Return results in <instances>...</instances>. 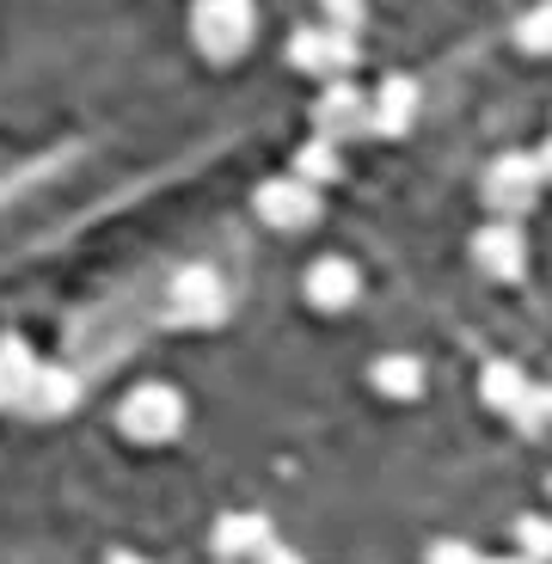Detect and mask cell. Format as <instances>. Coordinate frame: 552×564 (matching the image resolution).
I'll list each match as a JSON object with an SVG mask.
<instances>
[{"instance_id":"obj_1","label":"cell","mask_w":552,"mask_h":564,"mask_svg":"<svg viewBox=\"0 0 552 564\" xmlns=\"http://www.w3.org/2000/svg\"><path fill=\"white\" fill-rule=\"evenodd\" d=\"M252 31H258L252 0H197L191 7V37L209 62H234L252 43Z\"/></svg>"},{"instance_id":"obj_2","label":"cell","mask_w":552,"mask_h":564,"mask_svg":"<svg viewBox=\"0 0 552 564\" xmlns=\"http://www.w3.org/2000/svg\"><path fill=\"white\" fill-rule=\"evenodd\" d=\"M117 430H123L129 442H172L184 430V399L160 381L136 387V393L117 405Z\"/></svg>"},{"instance_id":"obj_3","label":"cell","mask_w":552,"mask_h":564,"mask_svg":"<svg viewBox=\"0 0 552 564\" xmlns=\"http://www.w3.org/2000/svg\"><path fill=\"white\" fill-rule=\"evenodd\" d=\"M540 166H534V154H504V160H491L485 166V184H479V197L497 209V221H522L528 209L540 203Z\"/></svg>"},{"instance_id":"obj_4","label":"cell","mask_w":552,"mask_h":564,"mask_svg":"<svg viewBox=\"0 0 552 564\" xmlns=\"http://www.w3.org/2000/svg\"><path fill=\"white\" fill-rule=\"evenodd\" d=\"M166 319L172 325H221L227 319V282L209 264H184L166 289Z\"/></svg>"},{"instance_id":"obj_5","label":"cell","mask_w":552,"mask_h":564,"mask_svg":"<svg viewBox=\"0 0 552 564\" xmlns=\"http://www.w3.org/2000/svg\"><path fill=\"white\" fill-rule=\"evenodd\" d=\"M356 37H344V31H295L289 37V62H295L301 74H320V80H344V74L356 68Z\"/></svg>"},{"instance_id":"obj_6","label":"cell","mask_w":552,"mask_h":564,"mask_svg":"<svg viewBox=\"0 0 552 564\" xmlns=\"http://www.w3.org/2000/svg\"><path fill=\"white\" fill-rule=\"evenodd\" d=\"M473 264L485 270L491 282H522L528 276V240L516 221H491L473 234Z\"/></svg>"},{"instance_id":"obj_7","label":"cell","mask_w":552,"mask_h":564,"mask_svg":"<svg viewBox=\"0 0 552 564\" xmlns=\"http://www.w3.org/2000/svg\"><path fill=\"white\" fill-rule=\"evenodd\" d=\"M258 215H264L270 227H283V234H301V227L320 221V184H307V178H270L264 191H258Z\"/></svg>"},{"instance_id":"obj_8","label":"cell","mask_w":552,"mask_h":564,"mask_svg":"<svg viewBox=\"0 0 552 564\" xmlns=\"http://www.w3.org/2000/svg\"><path fill=\"white\" fill-rule=\"evenodd\" d=\"M313 135L326 141H356L368 135V93H356L350 80H332L313 105Z\"/></svg>"},{"instance_id":"obj_9","label":"cell","mask_w":552,"mask_h":564,"mask_svg":"<svg viewBox=\"0 0 552 564\" xmlns=\"http://www.w3.org/2000/svg\"><path fill=\"white\" fill-rule=\"evenodd\" d=\"M301 289H307V301L320 313H344L356 295H362V276H356L350 258H313L307 276H301Z\"/></svg>"},{"instance_id":"obj_10","label":"cell","mask_w":552,"mask_h":564,"mask_svg":"<svg viewBox=\"0 0 552 564\" xmlns=\"http://www.w3.org/2000/svg\"><path fill=\"white\" fill-rule=\"evenodd\" d=\"M74 405H80V375H74V368H31L25 399H19L25 417H62V411H74Z\"/></svg>"},{"instance_id":"obj_11","label":"cell","mask_w":552,"mask_h":564,"mask_svg":"<svg viewBox=\"0 0 552 564\" xmlns=\"http://www.w3.org/2000/svg\"><path fill=\"white\" fill-rule=\"evenodd\" d=\"M418 123V86L405 74H387L381 93L368 99V129H381V135H405Z\"/></svg>"},{"instance_id":"obj_12","label":"cell","mask_w":552,"mask_h":564,"mask_svg":"<svg viewBox=\"0 0 552 564\" xmlns=\"http://www.w3.org/2000/svg\"><path fill=\"white\" fill-rule=\"evenodd\" d=\"M209 546H215V558H258L270 546V522L264 516H221Z\"/></svg>"},{"instance_id":"obj_13","label":"cell","mask_w":552,"mask_h":564,"mask_svg":"<svg viewBox=\"0 0 552 564\" xmlns=\"http://www.w3.org/2000/svg\"><path fill=\"white\" fill-rule=\"evenodd\" d=\"M479 393H485V405H491V411H504V417H510V411H516V399L528 393V375H522L516 362H485Z\"/></svg>"},{"instance_id":"obj_14","label":"cell","mask_w":552,"mask_h":564,"mask_svg":"<svg viewBox=\"0 0 552 564\" xmlns=\"http://www.w3.org/2000/svg\"><path fill=\"white\" fill-rule=\"evenodd\" d=\"M375 387H381L387 399H418L424 393V362H418V356H381V362H375Z\"/></svg>"},{"instance_id":"obj_15","label":"cell","mask_w":552,"mask_h":564,"mask_svg":"<svg viewBox=\"0 0 552 564\" xmlns=\"http://www.w3.org/2000/svg\"><path fill=\"white\" fill-rule=\"evenodd\" d=\"M31 368H37V362H31L25 344H13V338L0 344V405H19V399H25Z\"/></svg>"},{"instance_id":"obj_16","label":"cell","mask_w":552,"mask_h":564,"mask_svg":"<svg viewBox=\"0 0 552 564\" xmlns=\"http://www.w3.org/2000/svg\"><path fill=\"white\" fill-rule=\"evenodd\" d=\"M338 172H344L338 141H326V135H313L307 148H301V160H295V178H307V184H332Z\"/></svg>"},{"instance_id":"obj_17","label":"cell","mask_w":552,"mask_h":564,"mask_svg":"<svg viewBox=\"0 0 552 564\" xmlns=\"http://www.w3.org/2000/svg\"><path fill=\"white\" fill-rule=\"evenodd\" d=\"M516 43H522L528 56H552V0H540V7H528L516 19Z\"/></svg>"},{"instance_id":"obj_18","label":"cell","mask_w":552,"mask_h":564,"mask_svg":"<svg viewBox=\"0 0 552 564\" xmlns=\"http://www.w3.org/2000/svg\"><path fill=\"white\" fill-rule=\"evenodd\" d=\"M516 430H522V436H540V430H546L552 423V387H528L522 399H516Z\"/></svg>"},{"instance_id":"obj_19","label":"cell","mask_w":552,"mask_h":564,"mask_svg":"<svg viewBox=\"0 0 552 564\" xmlns=\"http://www.w3.org/2000/svg\"><path fill=\"white\" fill-rule=\"evenodd\" d=\"M516 552H522V558H534V564H546L552 558V522L522 516V522H516Z\"/></svg>"},{"instance_id":"obj_20","label":"cell","mask_w":552,"mask_h":564,"mask_svg":"<svg viewBox=\"0 0 552 564\" xmlns=\"http://www.w3.org/2000/svg\"><path fill=\"white\" fill-rule=\"evenodd\" d=\"M326 13H332L326 31H344V37H356V31H362V0H332Z\"/></svg>"},{"instance_id":"obj_21","label":"cell","mask_w":552,"mask_h":564,"mask_svg":"<svg viewBox=\"0 0 552 564\" xmlns=\"http://www.w3.org/2000/svg\"><path fill=\"white\" fill-rule=\"evenodd\" d=\"M430 564H479V552H473L467 540H436V546H430Z\"/></svg>"},{"instance_id":"obj_22","label":"cell","mask_w":552,"mask_h":564,"mask_svg":"<svg viewBox=\"0 0 552 564\" xmlns=\"http://www.w3.org/2000/svg\"><path fill=\"white\" fill-rule=\"evenodd\" d=\"M258 564H307V558H301V552H289V546H277V540H270V546L258 552Z\"/></svg>"},{"instance_id":"obj_23","label":"cell","mask_w":552,"mask_h":564,"mask_svg":"<svg viewBox=\"0 0 552 564\" xmlns=\"http://www.w3.org/2000/svg\"><path fill=\"white\" fill-rule=\"evenodd\" d=\"M479 564H534V558H522V552H516V558H479Z\"/></svg>"}]
</instances>
